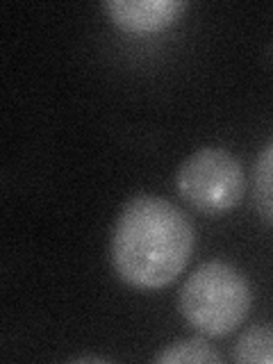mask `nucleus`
I'll return each instance as SVG.
<instances>
[{"mask_svg":"<svg viewBox=\"0 0 273 364\" xmlns=\"http://www.w3.org/2000/svg\"><path fill=\"white\" fill-rule=\"evenodd\" d=\"M193 225L178 205L139 193L123 205L112 232V264L134 289H162L187 269Z\"/></svg>","mask_w":273,"mask_h":364,"instance_id":"1","label":"nucleus"},{"mask_svg":"<svg viewBox=\"0 0 273 364\" xmlns=\"http://www.w3.org/2000/svg\"><path fill=\"white\" fill-rule=\"evenodd\" d=\"M178 307L203 337H225L244 323L250 310L248 280L230 262H203L182 284Z\"/></svg>","mask_w":273,"mask_h":364,"instance_id":"2","label":"nucleus"},{"mask_svg":"<svg viewBox=\"0 0 273 364\" xmlns=\"http://www.w3.org/2000/svg\"><path fill=\"white\" fill-rule=\"evenodd\" d=\"M178 193L203 214L237 208L246 191L242 162L225 148L208 146L191 153L178 168Z\"/></svg>","mask_w":273,"mask_h":364,"instance_id":"3","label":"nucleus"},{"mask_svg":"<svg viewBox=\"0 0 273 364\" xmlns=\"http://www.w3.org/2000/svg\"><path fill=\"white\" fill-rule=\"evenodd\" d=\"M102 9L123 32L148 34L173 26L187 9V3L182 0H107L102 3Z\"/></svg>","mask_w":273,"mask_h":364,"instance_id":"4","label":"nucleus"},{"mask_svg":"<svg viewBox=\"0 0 273 364\" xmlns=\"http://www.w3.org/2000/svg\"><path fill=\"white\" fill-rule=\"evenodd\" d=\"M232 360L242 364H250V362L273 364V326L259 323L244 330L237 337Z\"/></svg>","mask_w":273,"mask_h":364,"instance_id":"5","label":"nucleus"},{"mask_svg":"<svg viewBox=\"0 0 273 364\" xmlns=\"http://www.w3.org/2000/svg\"><path fill=\"white\" fill-rule=\"evenodd\" d=\"M155 362H166V364H180V362H189V364H219L221 355L216 353L208 341L200 337H189V339H180L162 348L153 358Z\"/></svg>","mask_w":273,"mask_h":364,"instance_id":"6","label":"nucleus"},{"mask_svg":"<svg viewBox=\"0 0 273 364\" xmlns=\"http://www.w3.org/2000/svg\"><path fill=\"white\" fill-rule=\"evenodd\" d=\"M253 196L262 216L273 223V141L259 153L253 168Z\"/></svg>","mask_w":273,"mask_h":364,"instance_id":"7","label":"nucleus"}]
</instances>
